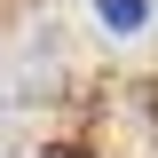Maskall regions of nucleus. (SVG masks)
<instances>
[{
	"label": "nucleus",
	"instance_id": "f257e3e1",
	"mask_svg": "<svg viewBox=\"0 0 158 158\" xmlns=\"http://www.w3.org/2000/svg\"><path fill=\"white\" fill-rule=\"evenodd\" d=\"M95 16L111 24V32H142V16H150V0H95Z\"/></svg>",
	"mask_w": 158,
	"mask_h": 158
}]
</instances>
